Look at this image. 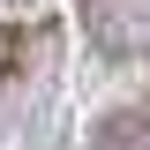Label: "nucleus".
<instances>
[{
  "mask_svg": "<svg viewBox=\"0 0 150 150\" xmlns=\"http://www.w3.org/2000/svg\"><path fill=\"white\" fill-rule=\"evenodd\" d=\"M75 23L90 38V53L112 68L150 60V0H75Z\"/></svg>",
  "mask_w": 150,
  "mask_h": 150,
  "instance_id": "obj_1",
  "label": "nucleus"
},
{
  "mask_svg": "<svg viewBox=\"0 0 150 150\" xmlns=\"http://www.w3.org/2000/svg\"><path fill=\"white\" fill-rule=\"evenodd\" d=\"M90 150H150V98H128V105L98 112Z\"/></svg>",
  "mask_w": 150,
  "mask_h": 150,
  "instance_id": "obj_2",
  "label": "nucleus"
},
{
  "mask_svg": "<svg viewBox=\"0 0 150 150\" xmlns=\"http://www.w3.org/2000/svg\"><path fill=\"white\" fill-rule=\"evenodd\" d=\"M15 8H38V0H15Z\"/></svg>",
  "mask_w": 150,
  "mask_h": 150,
  "instance_id": "obj_3",
  "label": "nucleus"
}]
</instances>
